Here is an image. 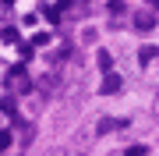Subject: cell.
<instances>
[{"instance_id":"6da1fadb","label":"cell","mask_w":159,"mask_h":156,"mask_svg":"<svg viewBox=\"0 0 159 156\" xmlns=\"http://www.w3.org/2000/svg\"><path fill=\"white\" fill-rule=\"evenodd\" d=\"M117 89H120V78L113 75V71H106V78H102V85H99V92H106V96H110V92H117Z\"/></svg>"},{"instance_id":"7a4b0ae2","label":"cell","mask_w":159,"mask_h":156,"mask_svg":"<svg viewBox=\"0 0 159 156\" xmlns=\"http://www.w3.org/2000/svg\"><path fill=\"white\" fill-rule=\"evenodd\" d=\"M138 57H142V64H148V60L159 57V50H156V46H142V50H138Z\"/></svg>"},{"instance_id":"3957f363","label":"cell","mask_w":159,"mask_h":156,"mask_svg":"<svg viewBox=\"0 0 159 156\" xmlns=\"http://www.w3.org/2000/svg\"><path fill=\"white\" fill-rule=\"evenodd\" d=\"M134 25H138V29H152V25H156V18L142 11V14H138V18H134Z\"/></svg>"},{"instance_id":"277c9868","label":"cell","mask_w":159,"mask_h":156,"mask_svg":"<svg viewBox=\"0 0 159 156\" xmlns=\"http://www.w3.org/2000/svg\"><path fill=\"white\" fill-rule=\"evenodd\" d=\"M96 64H99L102 71H110V68H113V57H110L106 50H99V57H96Z\"/></svg>"},{"instance_id":"5b68a950","label":"cell","mask_w":159,"mask_h":156,"mask_svg":"<svg viewBox=\"0 0 159 156\" xmlns=\"http://www.w3.org/2000/svg\"><path fill=\"white\" fill-rule=\"evenodd\" d=\"M0 39H4V43H18V29H4Z\"/></svg>"},{"instance_id":"8992f818","label":"cell","mask_w":159,"mask_h":156,"mask_svg":"<svg viewBox=\"0 0 159 156\" xmlns=\"http://www.w3.org/2000/svg\"><path fill=\"white\" fill-rule=\"evenodd\" d=\"M0 110H4V114H14V99L4 96V99H0Z\"/></svg>"},{"instance_id":"52a82bcc","label":"cell","mask_w":159,"mask_h":156,"mask_svg":"<svg viewBox=\"0 0 159 156\" xmlns=\"http://www.w3.org/2000/svg\"><path fill=\"white\" fill-rule=\"evenodd\" d=\"M39 14H43V18H50V21H57V18H60V11H57V7H43Z\"/></svg>"},{"instance_id":"ba28073f","label":"cell","mask_w":159,"mask_h":156,"mask_svg":"<svg viewBox=\"0 0 159 156\" xmlns=\"http://www.w3.org/2000/svg\"><path fill=\"white\" fill-rule=\"evenodd\" d=\"M127 156H145V145H131V149H127Z\"/></svg>"},{"instance_id":"9c48e42d","label":"cell","mask_w":159,"mask_h":156,"mask_svg":"<svg viewBox=\"0 0 159 156\" xmlns=\"http://www.w3.org/2000/svg\"><path fill=\"white\" fill-rule=\"evenodd\" d=\"M7 142H11V135H7V131H0V149H7Z\"/></svg>"}]
</instances>
